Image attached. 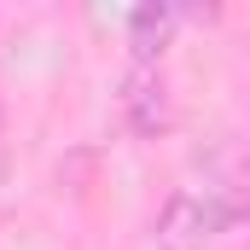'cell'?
<instances>
[{
    "label": "cell",
    "instance_id": "cell-2",
    "mask_svg": "<svg viewBox=\"0 0 250 250\" xmlns=\"http://www.w3.org/2000/svg\"><path fill=\"white\" fill-rule=\"evenodd\" d=\"M123 117H128V128H134L140 140H157V134L169 128V82H163L157 64H134V70H128Z\"/></svg>",
    "mask_w": 250,
    "mask_h": 250
},
{
    "label": "cell",
    "instance_id": "cell-1",
    "mask_svg": "<svg viewBox=\"0 0 250 250\" xmlns=\"http://www.w3.org/2000/svg\"><path fill=\"white\" fill-rule=\"evenodd\" d=\"M233 221V204H221L215 192H175L151 227L157 250H209V239Z\"/></svg>",
    "mask_w": 250,
    "mask_h": 250
},
{
    "label": "cell",
    "instance_id": "cell-3",
    "mask_svg": "<svg viewBox=\"0 0 250 250\" xmlns=\"http://www.w3.org/2000/svg\"><path fill=\"white\" fill-rule=\"evenodd\" d=\"M175 23H181L175 6H134V12H128V47H134V64H157V59H163Z\"/></svg>",
    "mask_w": 250,
    "mask_h": 250
}]
</instances>
